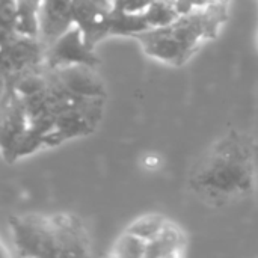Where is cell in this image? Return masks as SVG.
<instances>
[{"label":"cell","mask_w":258,"mask_h":258,"mask_svg":"<svg viewBox=\"0 0 258 258\" xmlns=\"http://www.w3.org/2000/svg\"><path fill=\"white\" fill-rule=\"evenodd\" d=\"M254 139L239 130H230L216 139L194 163L187 186L212 209H224L255 190L257 162Z\"/></svg>","instance_id":"cell-1"},{"label":"cell","mask_w":258,"mask_h":258,"mask_svg":"<svg viewBox=\"0 0 258 258\" xmlns=\"http://www.w3.org/2000/svg\"><path fill=\"white\" fill-rule=\"evenodd\" d=\"M14 246L21 257H86L91 242L83 222L71 213H24L9 218Z\"/></svg>","instance_id":"cell-2"},{"label":"cell","mask_w":258,"mask_h":258,"mask_svg":"<svg viewBox=\"0 0 258 258\" xmlns=\"http://www.w3.org/2000/svg\"><path fill=\"white\" fill-rule=\"evenodd\" d=\"M228 20V11L197 6L163 27H151L133 38L142 45L145 54L159 62L181 67L201 47L204 41L215 39Z\"/></svg>","instance_id":"cell-3"},{"label":"cell","mask_w":258,"mask_h":258,"mask_svg":"<svg viewBox=\"0 0 258 258\" xmlns=\"http://www.w3.org/2000/svg\"><path fill=\"white\" fill-rule=\"evenodd\" d=\"M106 97H88L54 116L53 130L45 138V147H57L70 139L92 135L103 121Z\"/></svg>","instance_id":"cell-4"},{"label":"cell","mask_w":258,"mask_h":258,"mask_svg":"<svg viewBox=\"0 0 258 258\" xmlns=\"http://www.w3.org/2000/svg\"><path fill=\"white\" fill-rule=\"evenodd\" d=\"M27 128L29 116L23 100L17 91L5 82L0 94V154L8 163H14L15 147Z\"/></svg>","instance_id":"cell-5"},{"label":"cell","mask_w":258,"mask_h":258,"mask_svg":"<svg viewBox=\"0 0 258 258\" xmlns=\"http://www.w3.org/2000/svg\"><path fill=\"white\" fill-rule=\"evenodd\" d=\"M98 63L100 59L95 56L94 48L88 45L82 30L76 24L45 47L44 65L51 70L70 65L97 67Z\"/></svg>","instance_id":"cell-6"},{"label":"cell","mask_w":258,"mask_h":258,"mask_svg":"<svg viewBox=\"0 0 258 258\" xmlns=\"http://www.w3.org/2000/svg\"><path fill=\"white\" fill-rule=\"evenodd\" d=\"M45 44L39 36H32L12 30L0 53V70L3 74L18 73L21 70L42 65Z\"/></svg>","instance_id":"cell-7"},{"label":"cell","mask_w":258,"mask_h":258,"mask_svg":"<svg viewBox=\"0 0 258 258\" xmlns=\"http://www.w3.org/2000/svg\"><path fill=\"white\" fill-rule=\"evenodd\" d=\"M74 24L82 30L89 47L109 36V18L112 0H71Z\"/></svg>","instance_id":"cell-8"},{"label":"cell","mask_w":258,"mask_h":258,"mask_svg":"<svg viewBox=\"0 0 258 258\" xmlns=\"http://www.w3.org/2000/svg\"><path fill=\"white\" fill-rule=\"evenodd\" d=\"M51 70V68H50ZM59 82L73 94L80 97H107L106 86L95 67L70 65L53 70Z\"/></svg>","instance_id":"cell-9"},{"label":"cell","mask_w":258,"mask_h":258,"mask_svg":"<svg viewBox=\"0 0 258 258\" xmlns=\"http://www.w3.org/2000/svg\"><path fill=\"white\" fill-rule=\"evenodd\" d=\"M73 26L71 0H42L39 11V38L45 47Z\"/></svg>","instance_id":"cell-10"},{"label":"cell","mask_w":258,"mask_h":258,"mask_svg":"<svg viewBox=\"0 0 258 258\" xmlns=\"http://www.w3.org/2000/svg\"><path fill=\"white\" fill-rule=\"evenodd\" d=\"M187 239L180 225L168 219L159 234L148 240L145 258H177L186 254Z\"/></svg>","instance_id":"cell-11"},{"label":"cell","mask_w":258,"mask_h":258,"mask_svg":"<svg viewBox=\"0 0 258 258\" xmlns=\"http://www.w3.org/2000/svg\"><path fill=\"white\" fill-rule=\"evenodd\" d=\"M151 29L144 12H127L119 8H112L109 18V36H135L136 33Z\"/></svg>","instance_id":"cell-12"},{"label":"cell","mask_w":258,"mask_h":258,"mask_svg":"<svg viewBox=\"0 0 258 258\" xmlns=\"http://www.w3.org/2000/svg\"><path fill=\"white\" fill-rule=\"evenodd\" d=\"M17 2V23L15 30L39 36V11L42 0H15Z\"/></svg>","instance_id":"cell-13"},{"label":"cell","mask_w":258,"mask_h":258,"mask_svg":"<svg viewBox=\"0 0 258 258\" xmlns=\"http://www.w3.org/2000/svg\"><path fill=\"white\" fill-rule=\"evenodd\" d=\"M166 221H168V218L160 215V213L144 215V216L138 218L136 221H133L125 231H128V233H132V234L148 242L159 234V231L162 230V227L165 225Z\"/></svg>","instance_id":"cell-14"},{"label":"cell","mask_w":258,"mask_h":258,"mask_svg":"<svg viewBox=\"0 0 258 258\" xmlns=\"http://www.w3.org/2000/svg\"><path fill=\"white\" fill-rule=\"evenodd\" d=\"M147 240L124 231L116 243L113 245V251L112 255L119 258H145V252H147Z\"/></svg>","instance_id":"cell-15"},{"label":"cell","mask_w":258,"mask_h":258,"mask_svg":"<svg viewBox=\"0 0 258 258\" xmlns=\"http://www.w3.org/2000/svg\"><path fill=\"white\" fill-rule=\"evenodd\" d=\"M144 17H145L147 23L150 24V27H163V26L174 23L180 15L166 3H163L160 0H154L144 11Z\"/></svg>","instance_id":"cell-16"},{"label":"cell","mask_w":258,"mask_h":258,"mask_svg":"<svg viewBox=\"0 0 258 258\" xmlns=\"http://www.w3.org/2000/svg\"><path fill=\"white\" fill-rule=\"evenodd\" d=\"M141 166L145 169V171H150V172H157L163 168L165 165V160L163 157L159 154V153H154V151H150V153H145L141 160H139Z\"/></svg>","instance_id":"cell-17"},{"label":"cell","mask_w":258,"mask_h":258,"mask_svg":"<svg viewBox=\"0 0 258 258\" xmlns=\"http://www.w3.org/2000/svg\"><path fill=\"white\" fill-rule=\"evenodd\" d=\"M154 0H112L115 8L127 12H144Z\"/></svg>","instance_id":"cell-18"},{"label":"cell","mask_w":258,"mask_h":258,"mask_svg":"<svg viewBox=\"0 0 258 258\" xmlns=\"http://www.w3.org/2000/svg\"><path fill=\"white\" fill-rule=\"evenodd\" d=\"M160 2H163L168 6H171L178 15L187 14L194 8L200 6V0H160Z\"/></svg>","instance_id":"cell-19"},{"label":"cell","mask_w":258,"mask_h":258,"mask_svg":"<svg viewBox=\"0 0 258 258\" xmlns=\"http://www.w3.org/2000/svg\"><path fill=\"white\" fill-rule=\"evenodd\" d=\"M230 0H200V6H212V8H219V9H227L228 11Z\"/></svg>","instance_id":"cell-20"}]
</instances>
